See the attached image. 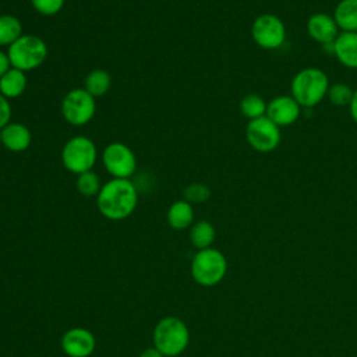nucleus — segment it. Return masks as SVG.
Returning a JSON list of instances; mask_svg holds the SVG:
<instances>
[{
    "mask_svg": "<svg viewBox=\"0 0 357 357\" xmlns=\"http://www.w3.org/2000/svg\"><path fill=\"white\" fill-rule=\"evenodd\" d=\"M138 191L130 178H110L96 195L99 212L110 220H123L137 208Z\"/></svg>",
    "mask_w": 357,
    "mask_h": 357,
    "instance_id": "1",
    "label": "nucleus"
},
{
    "mask_svg": "<svg viewBox=\"0 0 357 357\" xmlns=\"http://www.w3.org/2000/svg\"><path fill=\"white\" fill-rule=\"evenodd\" d=\"M329 85V78L324 70L305 67L294 74L290 84V95L301 107H314L326 98Z\"/></svg>",
    "mask_w": 357,
    "mask_h": 357,
    "instance_id": "2",
    "label": "nucleus"
},
{
    "mask_svg": "<svg viewBox=\"0 0 357 357\" xmlns=\"http://www.w3.org/2000/svg\"><path fill=\"white\" fill-rule=\"evenodd\" d=\"M7 56L11 67L28 73L45 63L47 57V45L36 35L22 33L7 47Z\"/></svg>",
    "mask_w": 357,
    "mask_h": 357,
    "instance_id": "3",
    "label": "nucleus"
},
{
    "mask_svg": "<svg viewBox=\"0 0 357 357\" xmlns=\"http://www.w3.org/2000/svg\"><path fill=\"white\" fill-rule=\"evenodd\" d=\"M60 158L64 169L78 176L92 170L98 159V148L89 137L74 135L63 145Z\"/></svg>",
    "mask_w": 357,
    "mask_h": 357,
    "instance_id": "4",
    "label": "nucleus"
},
{
    "mask_svg": "<svg viewBox=\"0 0 357 357\" xmlns=\"http://www.w3.org/2000/svg\"><path fill=\"white\" fill-rule=\"evenodd\" d=\"M188 340L190 333L185 324L176 317H166L155 326L153 343L163 356H178L185 350Z\"/></svg>",
    "mask_w": 357,
    "mask_h": 357,
    "instance_id": "5",
    "label": "nucleus"
},
{
    "mask_svg": "<svg viewBox=\"0 0 357 357\" xmlns=\"http://www.w3.org/2000/svg\"><path fill=\"white\" fill-rule=\"evenodd\" d=\"M226 257L216 248L199 250L191 262V275L201 286H215L226 275Z\"/></svg>",
    "mask_w": 357,
    "mask_h": 357,
    "instance_id": "6",
    "label": "nucleus"
},
{
    "mask_svg": "<svg viewBox=\"0 0 357 357\" xmlns=\"http://www.w3.org/2000/svg\"><path fill=\"white\" fill-rule=\"evenodd\" d=\"M60 112L68 124L75 127L85 126L95 117L96 99L84 88H74L61 99Z\"/></svg>",
    "mask_w": 357,
    "mask_h": 357,
    "instance_id": "7",
    "label": "nucleus"
},
{
    "mask_svg": "<svg viewBox=\"0 0 357 357\" xmlns=\"http://www.w3.org/2000/svg\"><path fill=\"white\" fill-rule=\"evenodd\" d=\"M251 38L265 50L279 49L286 40L284 22L276 14H261L251 24Z\"/></svg>",
    "mask_w": 357,
    "mask_h": 357,
    "instance_id": "8",
    "label": "nucleus"
},
{
    "mask_svg": "<svg viewBox=\"0 0 357 357\" xmlns=\"http://www.w3.org/2000/svg\"><path fill=\"white\" fill-rule=\"evenodd\" d=\"M100 159L112 178H130L137 170V156L134 151L123 142L107 144L102 151Z\"/></svg>",
    "mask_w": 357,
    "mask_h": 357,
    "instance_id": "9",
    "label": "nucleus"
},
{
    "mask_svg": "<svg viewBox=\"0 0 357 357\" xmlns=\"http://www.w3.org/2000/svg\"><path fill=\"white\" fill-rule=\"evenodd\" d=\"M245 139L248 145L259 153L272 152L280 144V127L276 126L266 116L250 120L245 127Z\"/></svg>",
    "mask_w": 357,
    "mask_h": 357,
    "instance_id": "10",
    "label": "nucleus"
},
{
    "mask_svg": "<svg viewBox=\"0 0 357 357\" xmlns=\"http://www.w3.org/2000/svg\"><path fill=\"white\" fill-rule=\"evenodd\" d=\"M300 113L301 106L291 95H278L272 98L266 106V117L279 127L294 124Z\"/></svg>",
    "mask_w": 357,
    "mask_h": 357,
    "instance_id": "11",
    "label": "nucleus"
},
{
    "mask_svg": "<svg viewBox=\"0 0 357 357\" xmlns=\"http://www.w3.org/2000/svg\"><path fill=\"white\" fill-rule=\"evenodd\" d=\"M305 28H307L308 36L312 40H315L322 46H331V47L340 32L335 22L333 15H329L326 13L311 14L307 20Z\"/></svg>",
    "mask_w": 357,
    "mask_h": 357,
    "instance_id": "12",
    "label": "nucleus"
},
{
    "mask_svg": "<svg viewBox=\"0 0 357 357\" xmlns=\"http://www.w3.org/2000/svg\"><path fill=\"white\" fill-rule=\"evenodd\" d=\"M95 336L84 328H73L63 335L61 349L70 357H88L95 350Z\"/></svg>",
    "mask_w": 357,
    "mask_h": 357,
    "instance_id": "13",
    "label": "nucleus"
},
{
    "mask_svg": "<svg viewBox=\"0 0 357 357\" xmlns=\"http://www.w3.org/2000/svg\"><path fill=\"white\" fill-rule=\"evenodd\" d=\"M31 130L22 123H8L1 128V145L10 152H24L31 146Z\"/></svg>",
    "mask_w": 357,
    "mask_h": 357,
    "instance_id": "14",
    "label": "nucleus"
},
{
    "mask_svg": "<svg viewBox=\"0 0 357 357\" xmlns=\"http://www.w3.org/2000/svg\"><path fill=\"white\" fill-rule=\"evenodd\" d=\"M332 53L347 68H357V32H339Z\"/></svg>",
    "mask_w": 357,
    "mask_h": 357,
    "instance_id": "15",
    "label": "nucleus"
},
{
    "mask_svg": "<svg viewBox=\"0 0 357 357\" xmlns=\"http://www.w3.org/2000/svg\"><path fill=\"white\" fill-rule=\"evenodd\" d=\"M26 86H28L26 73L18 68L10 67L7 73H4L0 77V93L8 100L21 96L25 92Z\"/></svg>",
    "mask_w": 357,
    "mask_h": 357,
    "instance_id": "16",
    "label": "nucleus"
},
{
    "mask_svg": "<svg viewBox=\"0 0 357 357\" xmlns=\"http://www.w3.org/2000/svg\"><path fill=\"white\" fill-rule=\"evenodd\" d=\"M167 223L174 230H184L192 226L194 222V208L185 199H178L173 202L167 209Z\"/></svg>",
    "mask_w": 357,
    "mask_h": 357,
    "instance_id": "17",
    "label": "nucleus"
},
{
    "mask_svg": "<svg viewBox=\"0 0 357 357\" xmlns=\"http://www.w3.org/2000/svg\"><path fill=\"white\" fill-rule=\"evenodd\" d=\"M333 18L340 32H357V0H340L333 10Z\"/></svg>",
    "mask_w": 357,
    "mask_h": 357,
    "instance_id": "18",
    "label": "nucleus"
},
{
    "mask_svg": "<svg viewBox=\"0 0 357 357\" xmlns=\"http://www.w3.org/2000/svg\"><path fill=\"white\" fill-rule=\"evenodd\" d=\"M112 86V77L103 68H95L88 73L84 79V89L95 99L106 95Z\"/></svg>",
    "mask_w": 357,
    "mask_h": 357,
    "instance_id": "19",
    "label": "nucleus"
},
{
    "mask_svg": "<svg viewBox=\"0 0 357 357\" xmlns=\"http://www.w3.org/2000/svg\"><path fill=\"white\" fill-rule=\"evenodd\" d=\"M215 227L206 220H199L192 223L190 230V241L198 250H205L212 245L215 241Z\"/></svg>",
    "mask_w": 357,
    "mask_h": 357,
    "instance_id": "20",
    "label": "nucleus"
},
{
    "mask_svg": "<svg viewBox=\"0 0 357 357\" xmlns=\"http://www.w3.org/2000/svg\"><path fill=\"white\" fill-rule=\"evenodd\" d=\"M22 35V24L13 14L0 15V47L13 45Z\"/></svg>",
    "mask_w": 357,
    "mask_h": 357,
    "instance_id": "21",
    "label": "nucleus"
},
{
    "mask_svg": "<svg viewBox=\"0 0 357 357\" xmlns=\"http://www.w3.org/2000/svg\"><path fill=\"white\" fill-rule=\"evenodd\" d=\"M266 106L268 103L265 99L258 93H247L240 100V112L244 117L250 120H255L258 117L266 116Z\"/></svg>",
    "mask_w": 357,
    "mask_h": 357,
    "instance_id": "22",
    "label": "nucleus"
},
{
    "mask_svg": "<svg viewBox=\"0 0 357 357\" xmlns=\"http://www.w3.org/2000/svg\"><path fill=\"white\" fill-rule=\"evenodd\" d=\"M75 188L81 195L91 198V197H96L99 194V191L102 188V183H100L99 176L93 170H89V172H84L77 176Z\"/></svg>",
    "mask_w": 357,
    "mask_h": 357,
    "instance_id": "23",
    "label": "nucleus"
},
{
    "mask_svg": "<svg viewBox=\"0 0 357 357\" xmlns=\"http://www.w3.org/2000/svg\"><path fill=\"white\" fill-rule=\"evenodd\" d=\"M353 92L354 89H351L347 84L344 82H336V84H331L326 98L329 99V102L336 106V107H344L349 106L353 98Z\"/></svg>",
    "mask_w": 357,
    "mask_h": 357,
    "instance_id": "24",
    "label": "nucleus"
},
{
    "mask_svg": "<svg viewBox=\"0 0 357 357\" xmlns=\"http://www.w3.org/2000/svg\"><path fill=\"white\" fill-rule=\"evenodd\" d=\"M184 199L187 202L192 204H202L205 201L209 199L211 197V190L208 185L202 184V183H192L190 185H187L183 191Z\"/></svg>",
    "mask_w": 357,
    "mask_h": 357,
    "instance_id": "25",
    "label": "nucleus"
},
{
    "mask_svg": "<svg viewBox=\"0 0 357 357\" xmlns=\"http://www.w3.org/2000/svg\"><path fill=\"white\" fill-rule=\"evenodd\" d=\"M32 8L45 17H52L59 14L63 7L66 0H29Z\"/></svg>",
    "mask_w": 357,
    "mask_h": 357,
    "instance_id": "26",
    "label": "nucleus"
},
{
    "mask_svg": "<svg viewBox=\"0 0 357 357\" xmlns=\"http://www.w3.org/2000/svg\"><path fill=\"white\" fill-rule=\"evenodd\" d=\"M11 120V105L7 98L0 93V130Z\"/></svg>",
    "mask_w": 357,
    "mask_h": 357,
    "instance_id": "27",
    "label": "nucleus"
},
{
    "mask_svg": "<svg viewBox=\"0 0 357 357\" xmlns=\"http://www.w3.org/2000/svg\"><path fill=\"white\" fill-rule=\"evenodd\" d=\"M10 67H11V64H10L7 52L0 50V77H1L4 73H7V70H8Z\"/></svg>",
    "mask_w": 357,
    "mask_h": 357,
    "instance_id": "28",
    "label": "nucleus"
},
{
    "mask_svg": "<svg viewBox=\"0 0 357 357\" xmlns=\"http://www.w3.org/2000/svg\"><path fill=\"white\" fill-rule=\"evenodd\" d=\"M349 110H350V116H351L353 121L357 123V89H354V92H353V98L349 105Z\"/></svg>",
    "mask_w": 357,
    "mask_h": 357,
    "instance_id": "29",
    "label": "nucleus"
},
{
    "mask_svg": "<svg viewBox=\"0 0 357 357\" xmlns=\"http://www.w3.org/2000/svg\"><path fill=\"white\" fill-rule=\"evenodd\" d=\"M139 357H165L156 347H149L146 350H144Z\"/></svg>",
    "mask_w": 357,
    "mask_h": 357,
    "instance_id": "30",
    "label": "nucleus"
},
{
    "mask_svg": "<svg viewBox=\"0 0 357 357\" xmlns=\"http://www.w3.org/2000/svg\"><path fill=\"white\" fill-rule=\"evenodd\" d=\"M0 144H1V130H0Z\"/></svg>",
    "mask_w": 357,
    "mask_h": 357,
    "instance_id": "31",
    "label": "nucleus"
}]
</instances>
